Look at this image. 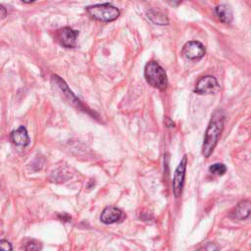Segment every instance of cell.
Masks as SVG:
<instances>
[{"label": "cell", "mask_w": 251, "mask_h": 251, "mask_svg": "<svg viewBox=\"0 0 251 251\" xmlns=\"http://www.w3.org/2000/svg\"><path fill=\"white\" fill-rule=\"evenodd\" d=\"M225 125V113L221 109H217L210 120L209 126L206 129L204 141L202 145V154L208 158L214 151Z\"/></svg>", "instance_id": "obj_1"}, {"label": "cell", "mask_w": 251, "mask_h": 251, "mask_svg": "<svg viewBox=\"0 0 251 251\" xmlns=\"http://www.w3.org/2000/svg\"><path fill=\"white\" fill-rule=\"evenodd\" d=\"M144 76L146 81L159 90H165L168 86V77L165 70L154 61L146 64L144 69Z\"/></svg>", "instance_id": "obj_2"}, {"label": "cell", "mask_w": 251, "mask_h": 251, "mask_svg": "<svg viewBox=\"0 0 251 251\" xmlns=\"http://www.w3.org/2000/svg\"><path fill=\"white\" fill-rule=\"evenodd\" d=\"M86 11L92 19L104 23L113 22L120 16V10L110 3L88 6Z\"/></svg>", "instance_id": "obj_3"}, {"label": "cell", "mask_w": 251, "mask_h": 251, "mask_svg": "<svg viewBox=\"0 0 251 251\" xmlns=\"http://www.w3.org/2000/svg\"><path fill=\"white\" fill-rule=\"evenodd\" d=\"M186 165H187V156L184 155L178 164L177 168L176 169L174 173L173 177V191L175 196L177 198L181 195L184 178H185V171H186Z\"/></svg>", "instance_id": "obj_4"}, {"label": "cell", "mask_w": 251, "mask_h": 251, "mask_svg": "<svg viewBox=\"0 0 251 251\" xmlns=\"http://www.w3.org/2000/svg\"><path fill=\"white\" fill-rule=\"evenodd\" d=\"M78 31L73 29L72 27L65 26L56 31V40L66 48H75L76 45V37Z\"/></svg>", "instance_id": "obj_5"}, {"label": "cell", "mask_w": 251, "mask_h": 251, "mask_svg": "<svg viewBox=\"0 0 251 251\" xmlns=\"http://www.w3.org/2000/svg\"><path fill=\"white\" fill-rule=\"evenodd\" d=\"M219 87V82L215 76L205 75L197 81L194 92L197 94H209L216 92Z\"/></svg>", "instance_id": "obj_6"}, {"label": "cell", "mask_w": 251, "mask_h": 251, "mask_svg": "<svg viewBox=\"0 0 251 251\" xmlns=\"http://www.w3.org/2000/svg\"><path fill=\"white\" fill-rule=\"evenodd\" d=\"M183 55L190 60H200L204 57L206 50L199 41H188L182 48Z\"/></svg>", "instance_id": "obj_7"}, {"label": "cell", "mask_w": 251, "mask_h": 251, "mask_svg": "<svg viewBox=\"0 0 251 251\" xmlns=\"http://www.w3.org/2000/svg\"><path fill=\"white\" fill-rule=\"evenodd\" d=\"M52 80L58 85V87L62 90V92L64 93V95L70 100V102H72V104L73 105H75V106H76L79 110H83V111H87V110H85V107L83 106V104L79 101V99H77L76 98V96L70 90V88H69V86L67 85V83L60 77V76H58V75H52ZM88 112V111H87Z\"/></svg>", "instance_id": "obj_8"}, {"label": "cell", "mask_w": 251, "mask_h": 251, "mask_svg": "<svg viewBox=\"0 0 251 251\" xmlns=\"http://www.w3.org/2000/svg\"><path fill=\"white\" fill-rule=\"evenodd\" d=\"M122 217L123 212L121 209L115 206H108L102 211L100 215V220L105 225H111L119 222L122 219Z\"/></svg>", "instance_id": "obj_9"}, {"label": "cell", "mask_w": 251, "mask_h": 251, "mask_svg": "<svg viewBox=\"0 0 251 251\" xmlns=\"http://www.w3.org/2000/svg\"><path fill=\"white\" fill-rule=\"evenodd\" d=\"M250 201L248 199L240 201L229 213L230 218L235 220H245L250 216Z\"/></svg>", "instance_id": "obj_10"}, {"label": "cell", "mask_w": 251, "mask_h": 251, "mask_svg": "<svg viewBox=\"0 0 251 251\" xmlns=\"http://www.w3.org/2000/svg\"><path fill=\"white\" fill-rule=\"evenodd\" d=\"M10 138L12 142L18 146H26L30 142L26 128L24 126H21L17 129L13 130L10 133Z\"/></svg>", "instance_id": "obj_11"}, {"label": "cell", "mask_w": 251, "mask_h": 251, "mask_svg": "<svg viewBox=\"0 0 251 251\" xmlns=\"http://www.w3.org/2000/svg\"><path fill=\"white\" fill-rule=\"evenodd\" d=\"M215 12L220 22L224 24H229L232 21V18H233L232 10L228 5H226V4L219 5L216 7Z\"/></svg>", "instance_id": "obj_12"}, {"label": "cell", "mask_w": 251, "mask_h": 251, "mask_svg": "<svg viewBox=\"0 0 251 251\" xmlns=\"http://www.w3.org/2000/svg\"><path fill=\"white\" fill-rule=\"evenodd\" d=\"M147 15H148V18L156 25H168V19L164 14H161L155 11H150L148 12Z\"/></svg>", "instance_id": "obj_13"}, {"label": "cell", "mask_w": 251, "mask_h": 251, "mask_svg": "<svg viewBox=\"0 0 251 251\" xmlns=\"http://www.w3.org/2000/svg\"><path fill=\"white\" fill-rule=\"evenodd\" d=\"M209 172L215 176H223L226 172V167L223 163H215L209 167Z\"/></svg>", "instance_id": "obj_14"}, {"label": "cell", "mask_w": 251, "mask_h": 251, "mask_svg": "<svg viewBox=\"0 0 251 251\" xmlns=\"http://www.w3.org/2000/svg\"><path fill=\"white\" fill-rule=\"evenodd\" d=\"M25 250H28V251H32V250H39L41 249V244L40 242L34 240V239H31V240H28L27 243L25 244Z\"/></svg>", "instance_id": "obj_15"}, {"label": "cell", "mask_w": 251, "mask_h": 251, "mask_svg": "<svg viewBox=\"0 0 251 251\" xmlns=\"http://www.w3.org/2000/svg\"><path fill=\"white\" fill-rule=\"evenodd\" d=\"M13 249L11 243L5 239H1L0 240V250H4V251H11Z\"/></svg>", "instance_id": "obj_16"}, {"label": "cell", "mask_w": 251, "mask_h": 251, "mask_svg": "<svg viewBox=\"0 0 251 251\" xmlns=\"http://www.w3.org/2000/svg\"><path fill=\"white\" fill-rule=\"evenodd\" d=\"M7 16V9L0 4V19H4Z\"/></svg>", "instance_id": "obj_17"}, {"label": "cell", "mask_w": 251, "mask_h": 251, "mask_svg": "<svg viewBox=\"0 0 251 251\" xmlns=\"http://www.w3.org/2000/svg\"><path fill=\"white\" fill-rule=\"evenodd\" d=\"M169 5H171V6H174V7H176V6H178L179 4H180V2H181V0H165Z\"/></svg>", "instance_id": "obj_18"}, {"label": "cell", "mask_w": 251, "mask_h": 251, "mask_svg": "<svg viewBox=\"0 0 251 251\" xmlns=\"http://www.w3.org/2000/svg\"><path fill=\"white\" fill-rule=\"evenodd\" d=\"M208 244H209V245L204 246V247H202L201 249H204V250H217V249L220 248L219 246H213L212 243H208Z\"/></svg>", "instance_id": "obj_19"}, {"label": "cell", "mask_w": 251, "mask_h": 251, "mask_svg": "<svg viewBox=\"0 0 251 251\" xmlns=\"http://www.w3.org/2000/svg\"><path fill=\"white\" fill-rule=\"evenodd\" d=\"M22 1L25 3H32V2H35L36 0H22Z\"/></svg>", "instance_id": "obj_20"}]
</instances>
